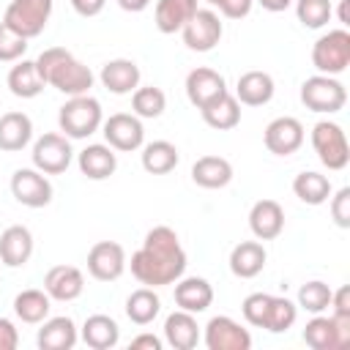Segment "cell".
Segmentation results:
<instances>
[{"label":"cell","mask_w":350,"mask_h":350,"mask_svg":"<svg viewBox=\"0 0 350 350\" xmlns=\"http://www.w3.org/2000/svg\"><path fill=\"white\" fill-rule=\"evenodd\" d=\"M186 271V252L172 227L159 224L148 230L142 246L131 254V276L145 287L175 284Z\"/></svg>","instance_id":"1"},{"label":"cell","mask_w":350,"mask_h":350,"mask_svg":"<svg viewBox=\"0 0 350 350\" xmlns=\"http://www.w3.org/2000/svg\"><path fill=\"white\" fill-rule=\"evenodd\" d=\"M36 68L44 85H52L66 96H85L93 88V71L82 60H77L66 46L44 49L36 57Z\"/></svg>","instance_id":"2"},{"label":"cell","mask_w":350,"mask_h":350,"mask_svg":"<svg viewBox=\"0 0 350 350\" xmlns=\"http://www.w3.org/2000/svg\"><path fill=\"white\" fill-rule=\"evenodd\" d=\"M104 123L101 104L93 96H68V101L57 112V126L68 139H88Z\"/></svg>","instance_id":"3"},{"label":"cell","mask_w":350,"mask_h":350,"mask_svg":"<svg viewBox=\"0 0 350 350\" xmlns=\"http://www.w3.org/2000/svg\"><path fill=\"white\" fill-rule=\"evenodd\" d=\"M301 104L320 115H334L347 104V90L336 77L314 74L301 85Z\"/></svg>","instance_id":"4"},{"label":"cell","mask_w":350,"mask_h":350,"mask_svg":"<svg viewBox=\"0 0 350 350\" xmlns=\"http://www.w3.org/2000/svg\"><path fill=\"white\" fill-rule=\"evenodd\" d=\"M312 148H314L320 164L328 167L331 172L345 170L347 161H350L347 137H345L342 126L334 123V120H320V123H314V129H312Z\"/></svg>","instance_id":"5"},{"label":"cell","mask_w":350,"mask_h":350,"mask_svg":"<svg viewBox=\"0 0 350 350\" xmlns=\"http://www.w3.org/2000/svg\"><path fill=\"white\" fill-rule=\"evenodd\" d=\"M312 66L328 77L342 74L350 66V33L345 27L323 33L312 46Z\"/></svg>","instance_id":"6"},{"label":"cell","mask_w":350,"mask_h":350,"mask_svg":"<svg viewBox=\"0 0 350 350\" xmlns=\"http://www.w3.org/2000/svg\"><path fill=\"white\" fill-rule=\"evenodd\" d=\"M49 16H52V0H11L3 14V22L22 38H36L44 33Z\"/></svg>","instance_id":"7"},{"label":"cell","mask_w":350,"mask_h":350,"mask_svg":"<svg viewBox=\"0 0 350 350\" xmlns=\"http://www.w3.org/2000/svg\"><path fill=\"white\" fill-rule=\"evenodd\" d=\"M101 134L107 139V145L112 150H120V153H131V150H139L145 145V129H142V120L131 112H115L109 115L104 123H101Z\"/></svg>","instance_id":"8"},{"label":"cell","mask_w":350,"mask_h":350,"mask_svg":"<svg viewBox=\"0 0 350 350\" xmlns=\"http://www.w3.org/2000/svg\"><path fill=\"white\" fill-rule=\"evenodd\" d=\"M304 342L312 350H345L350 345V320L314 314L304 328Z\"/></svg>","instance_id":"9"},{"label":"cell","mask_w":350,"mask_h":350,"mask_svg":"<svg viewBox=\"0 0 350 350\" xmlns=\"http://www.w3.org/2000/svg\"><path fill=\"white\" fill-rule=\"evenodd\" d=\"M33 167L41 170L44 175H60L68 170L71 159H74V150L68 145V137L66 134H44L33 142Z\"/></svg>","instance_id":"10"},{"label":"cell","mask_w":350,"mask_h":350,"mask_svg":"<svg viewBox=\"0 0 350 350\" xmlns=\"http://www.w3.org/2000/svg\"><path fill=\"white\" fill-rule=\"evenodd\" d=\"M183 44L191 49V52H211L221 36H224V25L219 19L216 11L211 8H197L194 16L183 25Z\"/></svg>","instance_id":"11"},{"label":"cell","mask_w":350,"mask_h":350,"mask_svg":"<svg viewBox=\"0 0 350 350\" xmlns=\"http://www.w3.org/2000/svg\"><path fill=\"white\" fill-rule=\"evenodd\" d=\"M11 194L25 208H44L52 202V183L36 167H22L11 175Z\"/></svg>","instance_id":"12"},{"label":"cell","mask_w":350,"mask_h":350,"mask_svg":"<svg viewBox=\"0 0 350 350\" xmlns=\"http://www.w3.org/2000/svg\"><path fill=\"white\" fill-rule=\"evenodd\" d=\"M126 271V252L115 241H98L88 252V273L98 282H115Z\"/></svg>","instance_id":"13"},{"label":"cell","mask_w":350,"mask_h":350,"mask_svg":"<svg viewBox=\"0 0 350 350\" xmlns=\"http://www.w3.org/2000/svg\"><path fill=\"white\" fill-rule=\"evenodd\" d=\"M205 347L208 350H249L252 334L232 317L219 314V317H211L205 325Z\"/></svg>","instance_id":"14"},{"label":"cell","mask_w":350,"mask_h":350,"mask_svg":"<svg viewBox=\"0 0 350 350\" xmlns=\"http://www.w3.org/2000/svg\"><path fill=\"white\" fill-rule=\"evenodd\" d=\"M262 142L273 156H293L304 145V123L298 118H290V115L273 118L265 126Z\"/></svg>","instance_id":"15"},{"label":"cell","mask_w":350,"mask_h":350,"mask_svg":"<svg viewBox=\"0 0 350 350\" xmlns=\"http://www.w3.org/2000/svg\"><path fill=\"white\" fill-rule=\"evenodd\" d=\"M221 93H227V82L219 71H213L208 66H200V68H191L186 74V98L197 109H202L208 101H213Z\"/></svg>","instance_id":"16"},{"label":"cell","mask_w":350,"mask_h":350,"mask_svg":"<svg viewBox=\"0 0 350 350\" xmlns=\"http://www.w3.org/2000/svg\"><path fill=\"white\" fill-rule=\"evenodd\" d=\"M249 230L257 241H273L284 230V208L276 200H257L249 211Z\"/></svg>","instance_id":"17"},{"label":"cell","mask_w":350,"mask_h":350,"mask_svg":"<svg viewBox=\"0 0 350 350\" xmlns=\"http://www.w3.org/2000/svg\"><path fill=\"white\" fill-rule=\"evenodd\" d=\"M44 290L52 301H77L85 290V276L77 265H52L44 276Z\"/></svg>","instance_id":"18"},{"label":"cell","mask_w":350,"mask_h":350,"mask_svg":"<svg viewBox=\"0 0 350 350\" xmlns=\"http://www.w3.org/2000/svg\"><path fill=\"white\" fill-rule=\"evenodd\" d=\"M98 79L109 93L126 96V93H134L139 88V66L129 57H115V60H107L101 66Z\"/></svg>","instance_id":"19"},{"label":"cell","mask_w":350,"mask_h":350,"mask_svg":"<svg viewBox=\"0 0 350 350\" xmlns=\"http://www.w3.org/2000/svg\"><path fill=\"white\" fill-rule=\"evenodd\" d=\"M175 304L183 312L200 314L213 304V287L202 276H180L175 282Z\"/></svg>","instance_id":"20"},{"label":"cell","mask_w":350,"mask_h":350,"mask_svg":"<svg viewBox=\"0 0 350 350\" xmlns=\"http://www.w3.org/2000/svg\"><path fill=\"white\" fill-rule=\"evenodd\" d=\"M33 254V235L22 224H11L0 232V262L8 268H22Z\"/></svg>","instance_id":"21"},{"label":"cell","mask_w":350,"mask_h":350,"mask_svg":"<svg viewBox=\"0 0 350 350\" xmlns=\"http://www.w3.org/2000/svg\"><path fill=\"white\" fill-rule=\"evenodd\" d=\"M273 77L268 71H246L238 77V85H235V98L238 104H246V107H262L273 98Z\"/></svg>","instance_id":"22"},{"label":"cell","mask_w":350,"mask_h":350,"mask_svg":"<svg viewBox=\"0 0 350 350\" xmlns=\"http://www.w3.org/2000/svg\"><path fill=\"white\" fill-rule=\"evenodd\" d=\"M77 164H79V172L90 180H107L109 175H115L118 170V156L109 145H88L79 150L77 156Z\"/></svg>","instance_id":"23"},{"label":"cell","mask_w":350,"mask_h":350,"mask_svg":"<svg viewBox=\"0 0 350 350\" xmlns=\"http://www.w3.org/2000/svg\"><path fill=\"white\" fill-rule=\"evenodd\" d=\"M79 334H77V325L71 317L60 314V317H46L38 328V347L41 350H71L77 345Z\"/></svg>","instance_id":"24"},{"label":"cell","mask_w":350,"mask_h":350,"mask_svg":"<svg viewBox=\"0 0 350 350\" xmlns=\"http://www.w3.org/2000/svg\"><path fill=\"white\" fill-rule=\"evenodd\" d=\"M265 246L260 241H241L230 252V271L238 279H254L265 268Z\"/></svg>","instance_id":"25"},{"label":"cell","mask_w":350,"mask_h":350,"mask_svg":"<svg viewBox=\"0 0 350 350\" xmlns=\"http://www.w3.org/2000/svg\"><path fill=\"white\" fill-rule=\"evenodd\" d=\"M164 339L172 350H194L197 342H200V325L194 320L191 312H172L167 320H164Z\"/></svg>","instance_id":"26"},{"label":"cell","mask_w":350,"mask_h":350,"mask_svg":"<svg viewBox=\"0 0 350 350\" xmlns=\"http://www.w3.org/2000/svg\"><path fill=\"white\" fill-rule=\"evenodd\" d=\"M33 139V120L25 112H5L0 115V150L16 153Z\"/></svg>","instance_id":"27"},{"label":"cell","mask_w":350,"mask_h":350,"mask_svg":"<svg viewBox=\"0 0 350 350\" xmlns=\"http://www.w3.org/2000/svg\"><path fill=\"white\" fill-rule=\"evenodd\" d=\"M191 180L202 189H224L232 180V164L224 156H200L191 164Z\"/></svg>","instance_id":"28"},{"label":"cell","mask_w":350,"mask_h":350,"mask_svg":"<svg viewBox=\"0 0 350 350\" xmlns=\"http://www.w3.org/2000/svg\"><path fill=\"white\" fill-rule=\"evenodd\" d=\"M200 112H202V120L216 131H230L241 123V104L230 90L216 96L213 101H208Z\"/></svg>","instance_id":"29"},{"label":"cell","mask_w":350,"mask_h":350,"mask_svg":"<svg viewBox=\"0 0 350 350\" xmlns=\"http://www.w3.org/2000/svg\"><path fill=\"white\" fill-rule=\"evenodd\" d=\"M197 8H200L197 0H159V3H156V11H153L156 27H159L164 36L178 33V30H183V25L194 16Z\"/></svg>","instance_id":"30"},{"label":"cell","mask_w":350,"mask_h":350,"mask_svg":"<svg viewBox=\"0 0 350 350\" xmlns=\"http://www.w3.org/2000/svg\"><path fill=\"white\" fill-rule=\"evenodd\" d=\"M82 342L93 350H109L118 345L120 339V328L118 323L109 317V314H90L85 323H82V331H79Z\"/></svg>","instance_id":"31"},{"label":"cell","mask_w":350,"mask_h":350,"mask_svg":"<svg viewBox=\"0 0 350 350\" xmlns=\"http://www.w3.org/2000/svg\"><path fill=\"white\" fill-rule=\"evenodd\" d=\"M8 90L16 98H36L44 90V79L36 68V60H16V66L8 71Z\"/></svg>","instance_id":"32"},{"label":"cell","mask_w":350,"mask_h":350,"mask_svg":"<svg viewBox=\"0 0 350 350\" xmlns=\"http://www.w3.org/2000/svg\"><path fill=\"white\" fill-rule=\"evenodd\" d=\"M293 191H295V197H298L301 202H306V205H323V202H328V197L334 194L331 180H328L323 172H314V170L298 172L295 180H293Z\"/></svg>","instance_id":"33"},{"label":"cell","mask_w":350,"mask_h":350,"mask_svg":"<svg viewBox=\"0 0 350 350\" xmlns=\"http://www.w3.org/2000/svg\"><path fill=\"white\" fill-rule=\"evenodd\" d=\"M178 148L167 139H153L142 145V170L150 175H167L178 167Z\"/></svg>","instance_id":"34"},{"label":"cell","mask_w":350,"mask_h":350,"mask_svg":"<svg viewBox=\"0 0 350 350\" xmlns=\"http://www.w3.org/2000/svg\"><path fill=\"white\" fill-rule=\"evenodd\" d=\"M52 298L46 295V290H22L16 298H14V314L22 320V323H30V325H38L49 317V304Z\"/></svg>","instance_id":"35"},{"label":"cell","mask_w":350,"mask_h":350,"mask_svg":"<svg viewBox=\"0 0 350 350\" xmlns=\"http://www.w3.org/2000/svg\"><path fill=\"white\" fill-rule=\"evenodd\" d=\"M161 301L156 295V287H139L126 298V317L134 325H148L159 317Z\"/></svg>","instance_id":"36"},{"label":"cell","mask_w":350,"mask_h":350,"mask_svg":"<svg viewBox=\"0 0 350 350\" xmlns=\"http://www.w3.org/2000/svg\"><path fill=\"white\" fill-rule=\"evenodd\" d=\"M131 109L137 118H159L167 109V96L161 88H153V85L137 88L131 93Z\"/></svg>","instance_id":"37"},{"label":"cell","mask_w":350,"mask_h":350,"mask_svg":"<svg viewBox=\"0 0 350 350\" xmlns=\"http://www.w3.org/2000/svg\"><path fill=\"white\" fill-rule=\"evenodd\" d=\"M295 317H298V304H293V301L284 298V295H271L268 317H265V331L282 334V331L293 328Z\"/></svg>","instance_id":"38"},{"label":"cell","mask_w":350,"mask_h":350,"mask_svg":"<svg viewBox=\"0 0 350 350\" xmlns=\"http://www.w3.org/2000/svg\"><path fill=\"white\" fill-rule=\"evenodd\" d=\"M295 16L304 27L320 30L331 22L334 5H331V0H295Z\"/></svg>","instance_id":"39"},{"label":"cell","mask_w":350,"mask_h":350,"mask_svg":"<svg viewBox=\"0 0 350 350\" xmlns=\"http://www.w3.org/2000/svg\"><path fill=\"white\" fill-rule=\"evenodd\" d=\"M331 293L334 290L325 282L312 279V282L301 284V290H298V306L306 309V312H312V314H320V312H325L331 306Z\"/></svg>","instance_id":"40"},{"label":"cell","mask_w":350,"mask_h":350,"mask_svg":"<svg viewBox=\"0 0 350 350\" xmlns=\"http://www.w3.org/2000/svg\"><path fill=\"white\" fill-rule=\"evenodd\" d=\"M27 52V38L14 33L5 22H0V63H14L22 60Z\"/></svg>","instance_id":"41"},{"label":"cell","mask_w":350,"mask_h":350,"mask_svg":"<svg viewBox=\"0 0 350 350\" xmlns=\"http://www.w3.org/2000/svg\"><path fill=\"white\" fill-rule=\"evenodd\" d=\"M268 304H271V295L268 293H252V295H246L243 304H241V312H243L246 323L254 325V328H265Z\"/></svg>","instance_id":"42"},{"label":"cell","mask_w":350,"mask_h":350,"mask_svg":"<svg viewBox=\"0 0 350 350\" xmlns=\"http://www.w3.org/2000/svg\"><path fill=\"white\" fill-rule=\"evenodd\" d=\"M331 200V219L336 227L347 230L350 227V186H342Z\"/></svg>","instance_id":"43"},{"label":"cell","mask_w":350,"mask_h":350,"mask_svg":"<svg viewBox=\"0 0 350 350\" xmlns=\"http://www.w3.org/2000/svg\"><path fill=\"white\" fill-rule=\"evenodd\" d=\"M252 5H254V0H219L216 3V8L221 11V16H227V19H243V16H249Z\"/></svg>","instance_id":"44"},{"label":"cell","mask_w":350,"mask_h":350,"mask_svg":"<svg viewBox=\"0 0 350 350\" xmlns=\"http://www.w3.org/2000/svg\"><path fill=\"white\" fill-rule=\"evenodd\" d=\"M331 306H334V312H331V317H336V320H350V290L342 284L336 293H331Z\"/></svg>","instance_id":"45"},{"label":"cell","mask_w":350,"mask_h":350,"mask_svg":"<svg viewBox=\"0 0 350 350\" xmlns=\"http://www.w3.org/2000/svg\"><path fill=\"white\" fill-rule=\"evenodd\" d=\"M16 345H19L16 325L8 317H0V350H14Z\"/></svg>","instance_id":"46"},{"label":"cell","mask_w":350,"mask_h":350,"mask_svg":"<svg viewBox=\"0 0 350 350\" xmlns=\"http://www.w3.org/2000/svg\"><path fill=\"white\" fill-rule=\"evenodd\" d=\"M104 5H107V0H71V8L85 19L88 16H98L104 11Z\"/></svg>","instance_id":"47"},{"label":"cell","mask_w":350,"mask_h":350,"mask_svg":"<svg viewBox=\"0 0 350 350\" xmlns=\"http://www.w3.org/2000/svg\"><path fill=\"white\" fill-rule=\"evenodd\" d=\"M142 347H148V350H161V339L153 336V334H139V336H134V339H131V350H142Z\"/></svg>","instance_id":"48"},{"label":"cell","mask_w":350,"mask_h":350,"mask_svg":"<svg viewBox=\"0 0 350 350\" xmlns=\"http://www.w3.org/2000/svg\"><path fill=\"white\" fill-rule=\"evenodd\" d=\"M118 5L123 11H129V14H139V11H145L150 5V0H118Z\"/></svg>","instance_id":"49"},{"label":"cell","mask_w":350,"mask_h":350,"mask_svg":"<svg viewBox=\"0 0 350 350\" xmlns=\"http://www.w3.org/2000/svg\"><path fill=\"white\" fill-rule=\"evenodd\" d=\"M265 11H273V14H279V11H287L290 5H293V0H257Z\"/></svg>","instance_id":"50"},{"label":"cell","mask_w":350,"mask_h":350,"mask_svg":"<svg viewBox=\"0 0 350 350\" xmlns=\"http://www.w3.org/2000/svg\"><path fill=\"white\" fill-rule=\"evenodd\" d=\"M208 3H211V5H216V3H219V0H208Z\"/></svg>","instance_id":"51"},{"label":"cell","mask_w":350,"mask_h":350,"mask_svg":"<svg viewBox=\"0 0 350 350\" xmlns=\"http://www.w3.org/2000/svg\"><path fill=\"white\" fill-rule=\"evenodd\" d=\"M0 265H3V262H0Z\"/></svg>","instance_id":"52"}]
</instances>
